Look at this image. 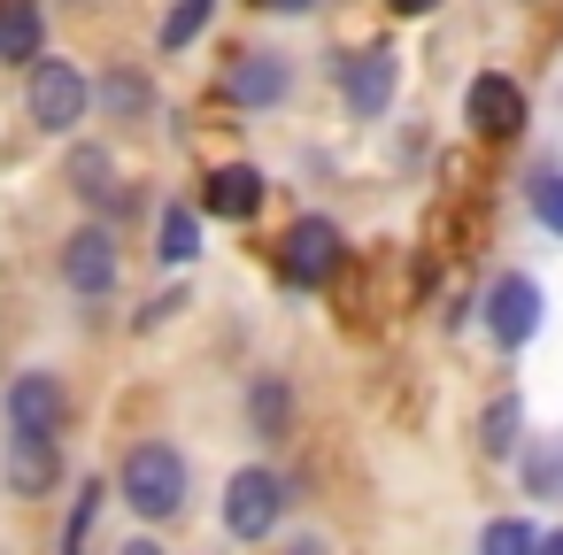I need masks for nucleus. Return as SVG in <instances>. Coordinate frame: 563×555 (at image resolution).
Wrapping results in <instances>:
<instances>
[{"label": "nucleus", "mask_w": 563, "mask_h": 555, "mask_svg": "<svg viewBox=\"0 0 563 555\" xmlns=\"http://www.w3.org/2000/svg\"><path fill=\"white\" fill-rule=\"evenodd\" d=\"M478 324H486V340L509 355V347H525L532 332H540V286L525 278V270H501L486 293H478Z\"/></svg>", "instance_id": "nucleus-6"}, {"label": "nucleus", "mask_w": 563, "mask_h": 555, "mask_svg": "<svg viewBox=\"0 0 563 555\" xmlns=\"http://www.w3.org/2000/svg\"><path fill=\"white\" fill-rule=\"evenodd\" d=\"M217 93H224L232 109H278V101L294 93V70H286V55H271V47H240V55L224 63Z\"/></svg>", "instance_id": "nucleus-8"}, {"label": "nucleus", "mask_w": 563, "mask_h": 555, "mask_svg": "<svg viewBox=\"0 0 563 555\" xmlns=\"http://www.w3.org/2000/svg\"><path fill=\"white\" fill-rule=\"evenodd\" d=\"M63 278H70V293H109V286H117V232H109V224L70 232V247H63Z\"/></svg>", "instance_id": "nucleus-11"}, {"label": "nucleus", "mask_w": 563, "mask_h": 555, "mask_svg": "<svg viewBox=\"0 0 563 555\" xmlns=\"http://www.w3.org/2000/svg\"><path fill=\"white\" fill-rule=\"evenodd\" d=\"M394 16H424V9H440V0H386Z\"/></svg>", "instance_id": "nucleus-26"}, {"label": "nucleus", "mask_w": 563, "mask_h": 555, "mask_svg": "<svg viewBox=\"0 0 563 555\" xmlns=\"http://www.w3.org/2000/svg\"><path fill=\"white\" fill-rule=\"evenodd\" d=\"M263 170L255 163H217L209 178H201V217H224V224H247L255 209H263Z\"/></svg>", "instance_id": "nucleus-10"}, {"label": "nucleus", "mask_w": 563, "mask_h": 555, "mask_svg": "<svg viewBox=\"0 0 563 555\" xmlns=\"http://www.w3.org/2000/svg\"><path fill=\"white\" fill-rule=\"evenodd\" d=\"M540 547V532L525 524V517H494L486 532H478V555H532Z\"/></svg>", "instance_id": "nucleus-20"}, {"label": "nucleus", "mask_w": 563, "mask_h": 555, "mask_svg": "<svg viewBox=\"0 0 563 555\" xmlns=\"http://www.w3.org/2000/svg\"><path fill=\"white\" fill-rule=\"evenodd\" d=\"M286 555H332V540H317V532H301V540H286Z\"/></svg>", "instance_id": "nucleus-25"}, {"label": "nucleus", "mask_w": 563, "mask_h": 555, "mask_svg": "<svg viewBox=\"0 0 563 555\" xmlns=\"http://www.w3.org/2000/svg\"><path fill=\"white\" fill-rule=\"evenodd\" d=\"M101 501H109V486H101V478H78V493H70V524H63V555H86V547H93Z\"/></svg>", "instance_id": "nucleus-17"}, {"label": "nucleus", "mask_w": 563, "mask_h": 555, "mask_svg": "<svg viewBox=\"0 0 563 555\" xmlns=\"http://www.w3.org/2000/svg\"><path fill=\"white\" fill-rule=\"evenodd\" d=\"M525 201H532V217H540V232H555V240H563V170H532V186H525Z\"/></svg>", "instance_id": "nucleus-21"}, {"label": "nucleus", "mask_w": 563, "mask_h": 555, "mask_svg": "<svg viewBox=\"0 0 563 555\" xmlns=\"http://www.w3.org/2000/svg\"><path fill=\"white\" fill-rule=\"evenodd\" d=\"M286 501H294V486H286L278 470H255V463H247V470H232V486H224V532L255 547V540L278 532Z\"/></svg>", "instance_id": "nucleus-4"}, {"label": "nucleus", "mask_w": 563, "mask_h": 555, "mask_svg": "<svg viewBox=\"0 0 563 555\" xmlns=\"http://www.w3.org/2000/svg\"><path fill=\"white\" fill-rule=\"evenodd\" d=\"M55 470H63V463H55V447H40V440H9V493H24V501H32V493H47V486H55Z\"/></svg>", "instance_id": "nucleus-16"}, {"label": "nucleus", "mask_w": 563, "mask_h": 555, "mask_svg": "<svg viewBox=\"0 0 563 555\" xmlns=\"http://www.w3.org/2000/svg\"><path fill=\"white\" fill-rule=\"evenodd\" d=\"M101 101H109V116H140L155 93H147V78H140V70H109V78H101Z\"/></svg>", "instance_id": "nucleus-23"}, {"label": "nucleus", "mask_w": 563, "mask_h": 555, "mask_svg": "<svg viewBox=\"0 0 563 555\" xmlns=\"http://www.w3.org/2000/svg\"><path fill=\"white\" fill-rule=\"evenodd\" d=\"M255 9H271V16H309V9H324V0H255Z\"/></svg>", "instance_id": "nucleus-24"}, {"label": "nucleus", "mask_w": 563, "mask_h": 555, "mask_svg": "<svg viewBox=\"0 0 563 555\" xmlns=\"http://www.w3.org/2000/svg\"><path fill=\"white\" fill-rule=\"evenodd\" d=\"M247 424H255L263 440H286V432H294V393H286V378H255V386H247Z\"/></svg>", "instance_id": "nucleus-15"}, {"label": "nucleus", "mask_w": 563, "mask_h": 555, "mask_svg": "<svg viewBox=\"0 0 563 555\" xmlns=\"http://www.w3.org/2000/svg\"><path fill=\"white\" fill-rule=\"evenodd\" d=\"M155 255H163L170 270H186V263L201 255V217H194V201H170V209H163V224H155Z\"/></svg>", "instance_id": "nucleus-14"}, {"label": "nucleus", "mask_w": 563, "mask_h": 555, "mask_svg": "<svg viewBox=\"0 0 563 555\" xmlns=\"http://www.w3.org/2000/svg\"><path fill=\"white\" fill-rule=\"evenodd\" d=\"M47 55V16H40V0H0V63H40Z\"/></svg>", "instance_id": "nucleus-13"}, {"label": "nucleus", "mask_w": 563, "mask_h": 555, "mask_svg": "<svg viewBox=\"0 0 563 555\" xmlns=\"http://www.w3.org/2000/svg\"><path fill=\"white\" fill-rule=\"evenodd\" d=\"M347 270V240L332 217H301L286 240H278V278L286 286H332Z\"/></svg>", "instance_id": "nucleus-5"}, {"label": "nucleus", "mask_w": 563, "mask_h": 555, "mask_svg": "<svg viewBox=\"0 0 563 555\" xmlns=\"http://www.w3.org/2000/svg\"><path fill=\"white\" fill-rule=\"evenodd\" d=\"M517 424H525V409H517V393H501V401L478 417V440H486V455H517V447H525V432H517Z\"/></svg>", "instance_id": "nucleus-19"}, {"label": "nucleus", "mask_w": 563, "mask_h": 555, "mask_svg": "<svg viewBox=\"0 0 563 555\" xmlns=\"http://www.w3.org/2000/svg\"><path fill=\"white\" fill-rule=\"evenodd\" d=\"M0 409H9V440L55 447V432L70 424V386H63L55 370H16L9 393H0Z\"/></svg>", "instance_id": "nucleus-2"}, {"label": "nucleus", "mask_w": 563, "mask_h": 555, "mask_svg": "<svg viewBox=\"0 0 563 555\" xmlns=\"http://www.w3.org/2000/svg\"><path fill=\"white\" fill-rule=\"evenodd\" d=\"M186 486H194V470H186V455H178L170 440H140V447H124V463H117V493H124L132 517H147V524L178 517V509H186Z\"/></svg>", "instance_id": "nucleus-1"}, {"label": "nucleus", "mask_w": 563, "mask_h": 555, "mask_svg": "<svg viewBox=\"0 0 563 555\" xmlns=\"http://www.w3.org/2000/svg\"><path fill=\"white\" fill-rule=\"evenodd\" d=\"M532 555H563V532H540V547Z\"/></svg>", "instance_id": "nucleus-28"}, {"label": "nucleus", "mask_w": 563, "mask_h": 555, "mask_svg": "<svg viewBox=\"0 0 563 555\" xmlns=\"http://www.w3.org/2000/svg\"><path fill=\"white\" fill-rule=\"evenodd\" d=\"M209 16H217V0H178V9L163 16V47L178 55L186 40H201V32H209Z\"/></svg>", "instance_id": "nucleus-22"}, {"label": "nucleus", "mask_w": 563, "mask_h": 555, "mask_svg": "<svg viewBox=\"0 0 563 555\" xmlns=\"http://www.w3.org/2000/svg\"><path fill=\"white\" fill-rule=\"evenodd\" d=\"M70 186H78V201H93L101 217H117V209H132V186L117 178V163H109V147H70Z\"/></svg>", "instance_id": "nucleus-12"}, {"label": "nucleus", "mask_w": 563, "mask_h": 555, "mask_svg": "<svg viewBox=\"0 0 563 555\" xmlns=\"http://www.w3.org/2000/svg\"><path fill=\"white\" fill-rule=\"evenodd\" d=\"M525 493L563 501V432H548V440H532V447H525Z\"/></svg>", "instance_id": "nucleus-18"}, {"label": "nucleus", "mask_w": 563, "mask_h": 555, "mask_svg": "<svg viewBox=\"0 0 563 555\" xmlns=\"http://www.w3.org/2000/svg\"><path fill=\"white\" fill-rule=\"evenodd\" d=\"M117 555H163V547H155V540H124Z\"/></svg>", "instance_id": "nucleus-27"}, {"label": "nucleus", "mask_w": 563, "mask_h": 555, "mask_svg": "<svg viewBox=\"0 0 563 555\" xmlns=\"http://www.w3.org/2000/svg\"><path fill=\"white\" fill-rule=\"evenodd\" d=\"M463 124H471V140L509 147V140L525 132V86H517V78H501V70L471 78V93H463Z\"/></svg>", "instance_id": "nucleus-7"}, {"label": "nucleus", "mask_w": 563, "mask_h": 555, "mask_svg": "<svg viewBox=\"0 0 563 555\" xmlns=\"http://www.w3.org/2000/svg\"><path fill=\"white\" fill-rule=\"evenodd\" d=\"M24 109H32V124H40V132H70V124H86L93 86H86V70H78V63L40 55V63H32V86H24Z\"/></svg>", "instance_id": "nucleus-3"}, {"label": "nucleus", "mask_w": 563, "mask_h": 555, "mask_svg": "<svg viewBox=\"0 0 563 555\" xmlns=\"http://www.w3.org/2000/svg\"><path fill=\"white\" fill-rule=\"evenodd\" d=\"M394 93H401V63H394V47H363V55H347L340 63V101H347V116H386L394 109Z\"/></svg>", "instance_id": "nucleus-9"}]
</instances>
